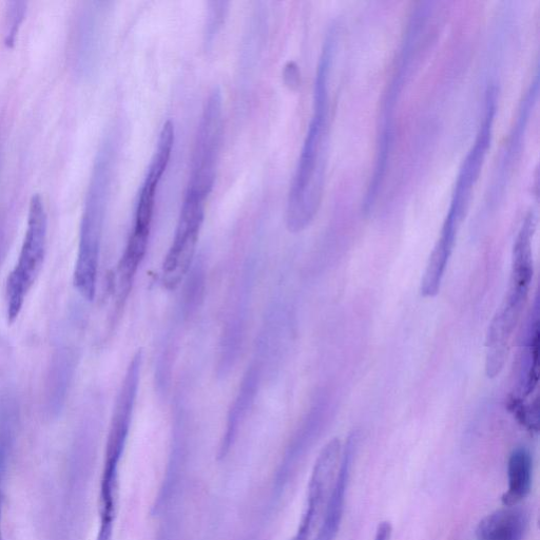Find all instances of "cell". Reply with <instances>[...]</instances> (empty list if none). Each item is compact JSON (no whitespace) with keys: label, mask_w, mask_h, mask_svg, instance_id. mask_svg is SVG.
Returning <instances> with one entry per match:
<instances>
[{"label":"cell","mask_w":540,"mask_h":540,"mask_svg":"<svg viewBox=\"0 0 540 540\" xmlns=\"http://www.w3.org/2000/svg\"><path fill=\"white\" fill-rule=\"evenodd\" d=\"M335 43V33L331 32L326 37L317 69L314 114L289 189L286 226L294 234L311 225L322 201L330 137L329 79Z\"/></svg>","instance_id":"6da1fadb"},{"label":"cell","mask_w":540,"mask_h":540,"mask_svg":"<svg viewBox=\"0 0 540 540\" xmlns=\"http://www.w3.org/2000/svg\"><path fill=\"white\" fill-rule=\"evenodd\" d=\"M115 146L108 141L99 154L85 204L74 286L88 301L94 299L101 252L103 225L111 185Z\"/></svg>","instance_id":"7a4b0ae2"},{"label":"cell","mask_w":540,"mask_h":540,"mask_svg":"<svg viewBox=\"0 0 540 540\" xmlns=\"http://www.w3.org/2000/svg\"><path fill=\"white\" fill-rule=\"evenodd\" d=\"M48 219L40 195L31 198L25 239L18 262L12 270L6 287L7 317L14 323L44 265L47 248Z\"/></svg>","instance_id":"3957f363"},{"label":"cell","mask_w":540,"mask_h":540,"mask_svg":"<svg viewBox=\"0 0 540 540\" xmlns=\"http://www.w3.org/2000/svg\"><path fill=\"white\" fill-rule=\"evenodd\" d=\"M223 135V100L215 90L200 119L187 191L208 199L214 189Z\"/></svg>","instance_id":"277c9868"},{"label":"cell","mask_w":540,"mask_h":540,"mask_svg":"<svg viewBox=\"0 0 540 540\" xmlns=\"http://www.w3.org/2000/svg\"><path fill=\"white\" fill-rule=\"evenodd\" d=\"M496 102L497 91L496 88L491 87L487 92L484 121L480 125L475 143L459 171L448 216L443 223L447 227L459 230L466 217L474 187L491 147Z\"/></svg>","instance_id":"5b68a950"},{"label":"cell","mask_w":540,"mask_h":540,"mask_svg":"<svg viewBox=\"0 0 540 540\" xmlns=\"http://www.w3.org/2000/svg\"><path fill=\"white\" fill-rule=\"evenodd\" d=\"M205 205L206 199L186 191L175 238L163 263V283L169 289L180 284L194 261L205 218Z\"/></svg>","instance_id":"8992f818"},{"label":"cell","mask_w":540,"mask_h":540,"mask_svg":"<svg viewBox=\"0 0 540 540\" xmlns=\"http://www.w3.org/2000/svg\"><path fill=\"white\" fill-rule=\"evenodd\" d=\"M420 26L416 24H410V28L405 40L404 47L401 55V63L399 69L396 70L394 79L389 88L387 100H385L381 113V125L379 126L378 144H377V157L374 170V176L369 186L368 192H366L365 203L369 205L375 204L378 197L379 189L384 180L385 172L388 169V163L390 160V153L393 142V113L397 102V96L402 89L405 75L408 73L410 67V61L414 53V46L417 42V35L420 31Z\"/></svg>","instance_id":"52a82bcc"},{"label":"cell","mask_w":540,"mask_h":540,"mask_svg":"<svg viewBox=\"0 0 540 540\" xmlns=\"http://www.w3.org/2000/svg\"><path fill=\"white\" fill-rule=\"evenodd\" d=\"M535 228L536 218L533 212H530L520 227L513 246L508 294L500 310L515 321H519L522 316L530 294L534 274L532 243Z\"/></svg>","instance_id":"ba28073f"},{"label":"cell","mask_w":540,"mask_h":540,"mask_svg":"<svg viewBox=\"0 0 540 540\" xmlns=\"http://www.w3.org/2000/svg\"><path fill=\"white\" fill-rule=\"evenodd\" d=\"M173 144H175V127L171 121H167L161 130L157 149L154 151L140 192L134 226L143 228L152 226L157 191L170 162Z\"/></svg>","instance_id":"9c48e42d"},{"label":"cell","mask_w":540,"mask_h":540,"mask_svg":"<svg viewBox=\"0 0 540 540\" xmlns=\"http://www.w3.org/2000/svg\"><path fill=\"white\" fill-rule=\"evenodd\" d=\"M358 439V434L354 432L347 438L345 447L342 449L338 474L330 498L327 500L316 540H334L339 531Z\"/></svg>","instance_id":"30bf717a"},{"label":"cell","mask_w":540,"mask_h":540,"mask_svg":"<svg viewBox=\"0 0 540 540\" xmlns=\"http://www.w3.org/2000/svg\"><path fill=\"white\" fill-rule=\"evenodd\" d=\"M529 514L520 507H503L482 518L476 527V540H525Z\"/></svg>","instance_id":"8fae6325"},{"label":"cell","mask_w":540,"mask_h":540,"mask_svg":"<svg viewBox=\"0 0 540 540\" xmlns=\"http://www.w3.org/2000/svg\"><path fill=\"white\" fill-rule=\"evenodd\" d=\"M533 459L525 447L514 449L508 461V490L501 497L505 507L519 506L532 488Z\"/></svg>","instance_id":"7c38bea8"},{"label":"cell","mask_w":540,"mask_h":540,"mask_svg":"<svg viewBox=\"0 0 540 540\" xmlns=\"http://www.w3.org/2000/svg\"><path fill=\"white\" fill-rule=\"evenodd\" d=\"M260 376V365L258 363L250 365L240 385V391L236 400L231 404L223 447L230 445L231 439L234 438L241 421L246 416L250 407H252L258 393Z\"/></svg>","instance_id":"4fadbf2b"},{"label":"cell","mask_w":540,"mask_h":540,"mask_svg":"<svg viewBox=\"0 0 540 540\" xmlns=\"http://www.w3.org/2000/svg\"><path fill=\"white\" fill-rule=\"evenodd\" d=\"M538 354H539V320L538 310L528 327L525 347L520 363L519 388L524 396H530L538 383Z\"/></svg>","instance_id":"5bb4252c"},{"label":"cell","mask_w":540,"mask_h":540,"mask_svg":"<svg viewBox=\"0 0 540 540\" xmlns=\"http://www.w3.org/2000/svg\"><path fill=\"white\" fill-rule=\"evenodd\" d=\"M509 410L515 419L531 434L538 432V408L526 405L522 399L513 398L509 403Z\"/></svg>","instance_id":"9a60e30c"},{"label":"cell","mask_w":540,"mask_h":540,"mask_svg":"<svg viewBox=\"0 0 540 540\" xmlns=\"http://www.w3.org/2000/svg\"><path fill=\"white\" fill-rule=\"evenodd\" d=\"M206 24V44L214 42L227 14V3H211Z\"/></svg>","instance_id":"2e32d148"},{"label":"cell","mask_w":540,"mask_h":540,"mask_svg":"<svg viewBox=\"0 0 540 540\" xmlns=\"http://www.w3.org/2000/svg\"><path fill=\"white\" fill-rule=\"evenodd\" d=\"M26 4L25 3H12L11 8L9 9L8 17V34H7V44L14 43L16 33L18 31L19 25H21L24 15Z\"/></svg>","instance_id":"e0dca14e"},{"label":"cell","mask_w":540,"mask_h":540,"mask_svg":"<svg viewBox=\"0 0 540 540\" xmlns=\"http://www.w3.org/2000/svg\"><path fill=\"white\" fill-rule=\"evenodd\" d=\"M10 439L0 437V522H2V482L4 477V471L6 466V458L8 453ZM0 540H4L2 534V526H0Z\"/></svg>","instance_id":"ac0fdd59"},{"label":"cell","mask_w":540,"mask_h":540,"mask_svg":"<svg viewBox=\"0 0 540 540\" xmlns=\"http://www.w3.org/2000/svg\"><path fill=\"white\" fill-rule=\"evenodd\" d=\"M292 540H305V539H303V538L296 535Z\"/></svg>","instance_id":"d6986e66"}]
</instances>
